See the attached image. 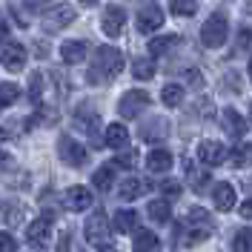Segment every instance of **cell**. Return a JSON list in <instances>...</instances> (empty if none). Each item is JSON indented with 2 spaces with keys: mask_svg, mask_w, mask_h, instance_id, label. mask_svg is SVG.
Listing matches in <instances>:
<instances>
[{
  "mask_svg": "<svg viewBox=\"0 0 252 252\" xmlns=\"http://www.w3.org/2000/svg\"><path fill=\"white\" fill-rule=\"evenodd\" d=\"M238 195H235V187L232 184H226V181H220V184H215L212 187V204H215V209H220V212H229L232 206H235Z\"/></svg>",
  "mask_w": 252,
  "mask_h": 252,
  "instance_id": "obj_11",
  "label": "cell"
},
{
  "mask_svg": "<svg viewBox=\"0 0 252 252\" xmlns=\"http://www.w3.org/2000/svg\"><path fill=\"white\" fill-rule=\"evenodd\" d=\"M20 97V86L17 83H0V106H12Z\"/></svg>",
  "mask_w": 252,
  "mask_h": 252,
  "instance_id": "obj_28",
  "label": "cell"
},
{
  "mask_svg": "<svg viewBox=\"0 0 252 252\" xmlns=\"http://www.w3.org/2000/svg\"><path fill=\"white\" fill-rule=\"evenodd\" d=\"M160 100H163L169 109L181 106V103H184V86H178V83H166L163 92H160Z\"/></svg>",
  "mask_w": 252,
  "mask_h": 252,
  "instance_id": "obj_25",
  "label": "cell"
},
{
  "mask_svg": "<svg viewBox=\"0 0 252 252\" xmlns=\"http://www.w3.org/2000/svg\"><path fill=\"white\" fill-rule=\"evenodd\" d=\"M126 143H129V129H126L124 124L106 126V146H112V149H121V146H126Z\"/></svg>",
  "mask_w": 252,
  "mask_h": 252,
  "instance_id": "obj_21",
  "label": "cell"
},
{
  "mask_svg": "<svg viewBox=\"0 0 252 252\" xmlns=\"http://www.w3.org/2000/svg\"><path fill=\"white\" fill-rule=\"evenodd\" d=\"M232 163L235 166H250L252 163V143H247V146H241V149L232 152Z\"/></svg>",
  "mask_w": 252,
  "mask_h": 252,
  "instance_id": "obj_31",
  "label": "cell"
},
{
  "mask_svg": "<svg viewBox=\"0 0 252 252\" xmlns=\"http://www.w3.org/2000/svg\"><path fill=\"white\" fill-rule=\"evenodd\" d=\"M40 94H43V75L40 72H32V100L37 103Z\"/></svg>",
  "mask_w": 252,
  "mask_h": 252,
  "instance_id": "obj_32",
  "label": "cell"
},
{
  "mask_svg": "<svg viewBox=\"0 0 252 252\" xmlns=\"http://www.w3.org/2000/svg\"><path fill=\"white\" fill-rule=\"evenodd\" d=\"M163 26V12L158 6H143L138 12V32L149 34V32H158Z\"/></svg>",
  "mask_w": 252,
  "mask_h": 252,
  "instance_id": "obj_13",
  "label": "cell"
},
{
  "mask_svg": "<svg viewBox=\"0 0 252 252\" xmlns=\"http://www.w3.org/2000/svg\"><path fill=\"white\" fill-rule=\"evenodd\" d=\"M86 52H89L86 40H66L61 46V58H63V63H83L86 61Z\"/></svg>",
  "mask_w": 252,
  "mask_h": 252,
  "instance_id": "obj_16",
  "label": "cell"
},
{
  "mask_svg": "<svg viewBox=\"0 0 252 252\" xmlns=\"http://www.w3.org/2000/svg\"><path fill=\"white\" fill-rule=\"evenodd\" d=\"M80 3H83V6H94V3H97V0H80Z\"/></svg>",
  "mask_w": 252,
  "mask_h": 252,
  "instance_id": "obj_39",
  "label": "cell"
},
{
  "mask_svg": "<svg viewBox=\"0 0 252 252\" xmlns=\"http://www.w3.org/2000/svg\"><path fill=\"white\" fill-rule=\"evenodd\" d=\"M100 26H103V32H106L109 37H118V34L124 32V26H126V12H124V6H106Z\"/></svg>",
  "mask_w": 252,
  "mask_h": 252,
  "instance_id": "obj_10",
  "label": "cell"
},
{
  "mask_svg": "<svg viewBox=\"0 0 252 252\" xmlns=\"http://www.w3.org/2000/svg\"><path fill=\"white\" fill-rule=\"evenodd\" d=\"M226 146L220 141H201L198 143V160L204 163V166H220L223 160H226Z\"/></svg>",
  "mask_w": 252,
  "mask_h": 252,
  "instance_id": "obj_7",
  "label": "cell"
},
{
  "mask_svg": "<svg viewBox=\"0 0 252 252\" xmlns=\"http://www.w3.org/2000/svg\"><path fill=\"white\" fill-rule=\"evenodd\" d=\"M83 238H86V244H92V247H103V241L109 238V220H106V215H103L100 209L89 215L86 226H83Z\"/></svg>",
  "mask_w": 252,
  "mask_h": 252,
  "instance_id": "obj_3",
  "label": "cell"
},
{
  "mask_svg": "<svg viewBox=\"0 0 252 252\" xmlns=\"http://www.w3.org/2000/svg\"><path fill=\"white\" fill-rule=\"evenodd\" d=\"M232 252H252V229H241L232 238Z\"/></svg>",
  "mask_w": 252,
  "mask_h": 252,
  "instance_id": "obj_29",
  "label": "cell"
},
{
  "mask_svg": "<svg viewBox=\"0 0 252 252\" xmlns=\"http://www.w3.org/2000/svg\"><path fill=\"white\" fill-rule=\"evenodd\" d=\"M132 75L138 80H149L152 75H155V66H152V61H135V66H132Z\"/></svg>",
  "mask_w": 252,
  "mask_h": 252,
  "instance_id": "obj_30",
  "label": "cell"
},
{
  "mask_svg": "<svg viewBox=\"0 0 252 252\" xmlns=\"http://www.w3.org/2000/svg\"><path fill=\"white\" fill-rule=\"evenodd\" d=\"M146 212H149V218L158 220V223H166V220L172 218V206H169V201H163V198H158V201H149Z\"/></svg>",
  "mask_w": 252,
  "mask_h": 252,
  "instance_id": "obj_23",
  "label": "cell"
},
{
  "mask_svg": "<svg viewBox=\"0 0 252 252\" xmlns=\"http://www.w3.org/2000/svg\"><path fill=\"white\" fill-rule=\"evenodd\" d=\"M112 184H115V166H112V163L100 166V169L92 175V187L97 189V192H109Z\"/></svg>",
  "mask_w": 252,
  "mask_h": 252,
  "instance_id": "obj_22",
  "label": "cell"
},
{
  "mask_svg": "<svg viewBox=\"0 0 252 252\" xmlns=\"http://www.w3.org/2000/svg\"><path fill=\"white\" fill-rule=\"evenodd\" d=\"M250 78H252V61H250Z\"/></svg>",
  "mask_w": 252,
  "mask_h": 252,
  "instance_id": "obj_42",
  "label": "cell"
},
{
  "mask_svg": "<svg viewBox=\"0 0 252 252\" xmlns=\"http://www.w3.org/2000/svg\"><path fill=\"white\" fill-rule=\"evenodd\" d=\"M3 138H6V132H3V129H0V141H3Z\"/></svg>",
  "mask_w": 252,
  "mask_h": 252,
  "instance_id": "obj_41",
  "label": "cell"
},
{
  "mask_svg": "<svg viewBox=\"0 0 252 252\" xmlns=\"http://www.w3.org/2000/svg\"><path fill=\"white\" fill-rule=\"evenodd\" d=\"M75 6H69V3H61V6H55L52 12L46 15V32H61L66 26H72L75 23Z\"/></svg>",
  "mask_w": 252,
  "mask_h": 252,
  "instance_id": "obj_8",
  "label": "cell"
},
{
  "mask_svg": "<svg viewBox=\"0 0 252 252\" xmlns=\"http://www.w3.org/2000/svg\"><path fill=\"white\" fill-rule=\"evenodd\" d=\"M209 235H212L209 226H201V223H192V226H189L187 223V229L181 232V244H184V247H195V244L209 241Z\"/></svg>",
  "mask_w": 252,
  "mask_h": 252,
  "instance_id": "obj_19",
  "label": "cell"
},
{
  "mask_svg": "<svg viewBox=\"0 0 252 252\" xmlns=\"http://www.w3.org/2000/svg\"><path fill=\"white\" fill-rule=\"evenodd\" d=\"M0 61H3V66L9 72H20L23 63H26V49H23V43H6L3 52H0Z\"/></svg>",
  "mask_w": 252,
  "mask_h": 252,
  "instance_id": "obj_12",
  "label": "cell"
},
{
  "mask_svg": "<svg viewBox=\"0 0 252 252\" xmlns=\"http://www.w3.org/2000/svg\"><path fill=\"white\" fill-rule=\"evenodd\" d=\"M175 163V158L169 149H152L149 155H146V169L149 172H169Z\"/></svg>",
  "mask_w": 252,
  "mask_h": 252,
  "instance_id": "obj_14",
  "label": "cell"
},
{
  "mask_svg": "<svg viewBox=\"0 0 252 252\" xmlns=\"http://www.w3.org/2000/svg\"><path fill=\"white\" fill-rule=\"evenodd\" d=\"M58 152H61L63 163H69V166H83L86 160H89V155H86V146L83 143H78L75 138H69V135H63L61 143H58Z\"/></svg>",
  "mask_w": 252,
  "mask_h": 252,
  "instance_id": "obj_6",
  "label": "cell"
},
{
  "mask_svg": "<svg viewBox=\"0 0 252 252\" xmlns=\"http://www.w3.org/2000/svg\"><path fill=\"white\" fill-rule=\"evenodd\" d=\"M26 241H29L32 250H43L49 247V241H52V223L49 218H34L26 223Z\"/></svg>",
  "mask_w": 252,
  "mask_h": 252,
  "instance_id": "obj_5",
  "label": "cell"
},
{
  "mask_svg": "<svg viewBox=\"0 0 252 252\" xmlns=\"http://www.w3.org/2000/svg\"><path fill=\"white\" fill-rule=\"evenodd\" d=\"M160 189H163V195H169V198H178V195H181V184H175V181L160 184Z\"/></svg>",
  "mask_w": 252,
  "mask_h": 252,
  "instance_id": "obj_35",
  "label": "cell"
},
{
  "mask_svg": "<svg viewBox=\"0 0 252 252\" xmlns=\"http://www.w3.org/2000/svg\"><path fill=\"white\" fill-rule=\"evenodd\" d=\"M0 252H17V241L9 232H0Z\"/></svg>",
  "mask_w": 252,
  "mask_h": 252,
  "instance_id": "obj_34",
  "label": "cell"
},
{
  "mask_svg": "<svg viewBox=\"0 0 252 252\" xmlns=\"http://www.w3.org/2000/svg\"><path fill=\"white\" fill-rule=\"evenodd\" d=\"M135 223H138V212H135V209H118V212H115V218H112L109 229L126 235V232H135Z\"/></svg>",
  "mask_w": 252,
  "mask_h": 252,
  "instance_id": "obj_17",
  "label": "cell"
},
{
  "mask_svg": "<svg viewBox=\"0 0 252 252\" xmlns=\"http://www.w3.org/2000/svg\"><path fill=\"white\" fill-rule=\"evenodd\" d=\"M138 195H143V181L141 178H124L121 181V201H135Z\"/></svg>",
  "mask_w": 252,
  "mask_h": 252,
  "instance_id": "obj_24",
  "label": "cell"
},
{
  "mask_svg": "<svg viewBox=\"0 0 252 252\" xmlns=\"http://www.w3.org/2000/svg\"><path fill=\"white\" fill-rule=\"evenodd\" d=\"M118 163L126 166V169H132V166L138 163V152H135V149H126L124 155H118Z\"/></svg>",
  "mask_w": 252,
  "mask_h": 252,
  "instance_id": "obj_33",
  "label": "cell"
},
{
  "mask_svg": "<svg viewBox=\"0 0 252 252\" xmlns=\"http://www.w3.org/2000/svg\"><path fill=\"white\" fill-rule=\"evenodd\" d=\"M241 218H247V220L252 218V198H250V201H244V204H241Z\"/></svg>",
  "mask_w": 252,
  "mask_h": 252,
  "instance_id": "obj_37",
  "label": "cell"
},
{
  "mask_svg": "<svg viewBox=\"0 0 252 252\" xmlns=\"http://www.w3.org/2000/svg\"><path fill=\"white\" fill-rule=\"evenodd\" d=\"M97 250H100V252H115L112 247H97Z\"/></svg>",
  "mask_w": 252,
  "mask_h": 252,
  "instance_id": "obj_40",
  "label": "cell"
},
{
  "mask_svg": "<svg viewBox=\"0 0 252 252\" xmlns=\"http://www.w3.org/2000/svg\"><path fill=\"white\" fill-rule=\"evenodd\" d=\"M149 94L143 92V89H132V92H126L121 100H118V112L124 115V118H138L143 109H149Z\"/></svg>",
  "mask_w": 252,
  "mask_h": 252,
  "instance_id": "obj_4",
  "label": "cell"
},
{
  "mask_svg": "<svg viewBox=\"0 0 252 252\" xmlns=\"http://www.w3.org/2000/svg\"><path fill=\"white\" fill-rule=\"evenodd\" d=\"M226 40H229V20L220 15V12H215V15L201 26V43H204L206 49H220Z\"/></svg>",
  "mask_w": 252,
  "mask_h": 252,
  "instance_id": "obj_2",
  "label": "cell"
},
{
  "mask_svg": "<svg viewBox=\"0 0 252 252\" xmlns=\"http://www.w3.org/2000/svg\"><path fill=\"white\" fill-rule=\"evenodd\" d=\"M169 12L175 17H192L198 12V0H169Z\"/></svg>",
  "mask_w": 252,
  "mask_h": 252,
  "instance_id": "obj_27",
  "label": "cell"
},
{
  "mask_svg": "<svg viewBox=\"0 0 252 252\" xmlns=\"http://www.w3.org/2000/svg\"><path fill=\"white\" fill-rule=\"evenodd\" d=\"M6 32H9V26H6V23H0V40L6 37Z\"/></svg>",
  "mask_w": 252,
  "mask_h": 252,
  "instance_id": "obj_38",
  "label": "cell"
},
{
  "mask_svg": "<svg viewBox=\"0 0 252 252\" xmlns=\"http://www.w3.org/2000/svg\"><path fill=\"white\" fill-rule=\"evenodd\" d=\"M169 135V121L166 118H152L149 124L141 129V138L146 143H155V141H163Z\"/></svg>",
  "mask_w": 252,
  "mask_h": 252,
  "instance_id": "obj_15",
  "label": "cell"
},
{
  "mask_svg": "<svg viewBox=\"0 0 252 252\" xmlns=\"http://www.w3.org/2000/svg\"><path fill=\"white\" fill-rule=\"evenodd\" d=\"M92 189L86 187H69L66 189V195H63V204L66 209H72V212H83V209H89L92 206Z\"/></svg>",
  "mask_w": 252,
  "mask_h": 252,
  "instance_id": "obj_9",
  "label": "cell"
},
{
  "mask_svg": "<svg viewBox=\"0 0 252 252\" xmlns=\"http://www.w3.org/2000/svg\"><path fill=\"white\" fill-rule=\"evenodd\" d=\"M160 247V241L152 229H141V232H135V241H132V250L135 252H155Z\"/></svg>",
  "mask_w": 252,
  "mask_h": 252,
  "instance_id": "obj_20",
  "label": "cell"
},
{
  "mask_svg": "<svg viewBox=\"0 0 252 252\" xmlns=\"http://www.w3.org/2000/svg\"><path fill=\"white\" fill-rule=\"evenodd\" d=\"M220 121H223L226 132H229L232 138H244V135H247V121H244L235 109H229V106H226V109L220 112Z\"/></svg>",
  "mask_w": 252,
  "mask_h": 252,
  "instance_id": "obj_18",
  "label": "cell"
},
{
  "mask_svg": "<svg viewBox=\"0 0 252 252\" xmlns=\"http://www.w3.org/2000/svg\"><path fill=\"white\" fill-rule=\"evenodd\" d=\"M250 109H252V106H250ZM250 115H252V112H250Z\"/></svg>",
  "mask_w": 252,
  "mask_h": 252,
  "instance_id": "obj_43",
  "label": "cell"
},
{
  "mask_svg": "<svg viewBox=\"0 0 252 252\" xmlns=\"http://www.w3.org/2000/svg\"><path fill=\"white\" fill-rule=\"evenodd\" d=\"M46 3H49V0H23V6H26L29 12H43V9H46Z\"/></svg>",
  "mask_w": 252,
  "mask_h": 252,
  "instance_id": "obj_36",
  "label": "cell"
},
{
  "mask_svg": "<svg viewBox=\"0 0 252 252\" xmlns=\"http://www.w3.org/2000/svg\"><path fill=\"white\" fill-rule=\"evenodd\" d=\"M178 43V34H166V37H155V40H149V55L152 58H160V55H166L169 49Z\"/></svg>",
  "mask_w": 252,
  "mask_h": 252,
  "instance_id": "obj_26",
  "label": "cell"
},
{
  "mask_svg": "<svg viewBox=\"0 0 252 252\" xmlns=\"http://www.w3.org/2000/svg\"><path fill=\"white\" fill-rule=\"evenodd\" d=\"M124 69V55L115 46H100L94 52V69H89L86 80L89 83H103V80H115Z\"/></svg>",
  "mask_w": 252,
  "mask_h": 252,
  "instance_id": "obj_1",
  "label": "cell"
}]
</instances>
